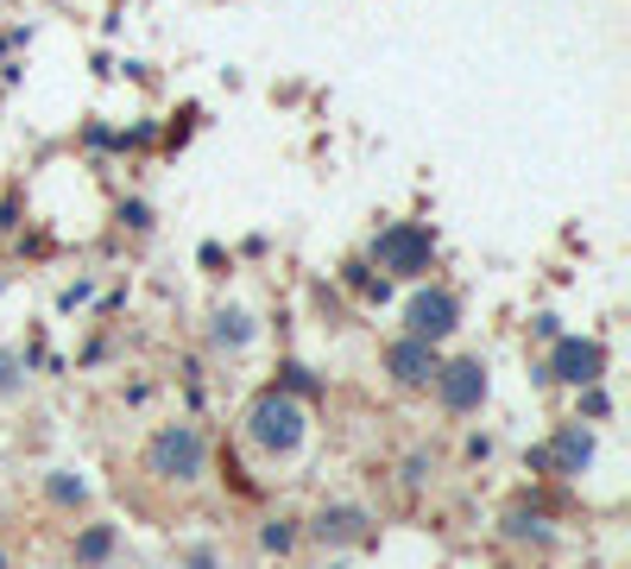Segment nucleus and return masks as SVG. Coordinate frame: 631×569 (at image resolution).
Wrapping results in <instances>:
<instances>
[{
	"label": "nucleus",
	"instance_id": "nucleus-1",
	"mask_svg": "<svg viewBox=\"0 0 631 569\" xmlns=\"http://www.w3.org/2000/svg\"><path fill=\"white\" fill-rule=\"evenodd\" d=\"M247 437L266 449V456H297L303 437H309V424H303V405L291 399L284 387L272 392H259L252 399V412H247Z\"/></svg>",
	"mask_w": 631,
	"mask_h": 569
},
{
	"label": "nucleus",
	"instance_id": "nucleus-5",
	"mask_svg": "<svg viewBox=\"0 0 631 569\" xmlns=\"http://www.w3.org/2000/svg\"><path fill=\"white\" fill-rule=\"evenodd\" d=\"M454 316H461V304H454V291H442V284H436V291H417V298H410V311H404V323H410L404 336L442 342V336L454 330Z\"/></svg>",
	"mask_w": 631,
	"mask_h": 569
},
{
	"label": "nucleus",
	"instance_id": "nucleus-14",
	"mask_svg": "<svg viewBox=\"0 0 631 569\" xmlns=\"http://www.w3.org/2000/svg\"><path fill=\"white\" fill-rule=\"evenodd\" d=\"M183 569H222V557L215 550H183Z\"/></svg>",
	"mask_w": 631,
	"mask_h": 569
},
{
	"label": "nucleus",
	"instance_id": "nucleus-6",
	"mask_svg": "<svg viewBox=\"0 0 631 569\" xmlns=\"http://www.w3.org/2000/svg\"><path fill=\"white\" fill-rule=\"evenodd\" d=\"M373 254L385 259L392 272H424V266H429V228H410V222H404V228L379 234Z\"/></svg>",
	"mask_w": 631,
	"mask_h": 569
},
{
	"label": "nucleus",
	"instance_id": "nucleus-15",
	"mask_svg": "<svg viewBox=\"0 0 631 569\" xmlns=\"http://www.w3.org/2000/svg\"><path fill=\"white\" fill-rule=\"evenodd\" d=\"M404 481H410V488H424V481H429V462H424V456H410V462H404Z\"/></svg>",
	"mask_w": 631,
	"mask_h": 569
},
{
	"label": "nucleus",
	"instance_id": "nucleus-17",
	"mask_svg": "<svg viewBox=\"0 0 631 569\" xmlns=\"http://www.w3.org/2000/svg\"><path fill=\"white\" fill-rule=\"evenodd\" d=\"M328 569H348V564H328Z\"/></svg>",
	"mask_w": 631,
	"mask_h": 569
},
{
	"label": "nucleus",
	"instance_id": "nucleus-8",
	"mask_svg": "<svg viewBox=\"0 0 631 569\" xmlns=\"http://www.w3.org/2000/svg\"><path fill=\"white\" fill-rule=\"evenodd\" d=\"M309 538H316V544H353V538H367V513H360V506H323V513L309 518Z\"/></svg>",
	"mask_w": 631,
	"mask_h": 569
},
{
	"label": "nucleus",
	"instance_id": "nucleus-2",
	"mask_svg": "<svg viewBox=\"0 0 631 569\" xmlns=\"http://www.w3.org/2000/svg\"><path fill=\"white\" fill-rule=\"evenodd\" d=\"M209 468V443H202L196 424H158L146 443V475L158 481H202Z\"/></svg>",
	"mask_w": 631,
	"mask_h": 569
},
{
	"label": "nucleus",
	"instance_id": "nucleus-7",
	"mask_svg": "<svg viewBox=\"0 0 631 569\" xmlns=\"http://www.w3.org/2000/svg\"><path fill=\"white\" fill-rule=\"evenodd\" d=\"M550 367H555V380H568V387H594L606 355H600V342H562Z\"/></svg>",
	"mask_w": 631,
	"mask_h": 569
},
{
	"label": "nucleus",
	"instance_id": "nucleus-11",
	"mask_svg": "<svg viewBox=\"0 0 631 569\" xmlns=\"http://www.w3.org/2000/svg\"><path fill=\"white\" fill-rule=\"evenodd\" d=\"M215 342H222V348H247V342H252L247 311H222V316H215Z\"/></svg>",
	"mask_w": 631,
	"mask_h": 569
},
{
	"label": "nucleus",
	"instance_id": "nucleus-4",
	"mask_svg": "<svg viewBox=\"0 0 631 569\" xmlns=\"http://www.w3.org/2000/svg\"><path fill=\"white\" fill-rule=\"evenodd\" d=\"M385 367H392L398 387H429L442 355H436V342H424V336H398V342H385Z\"/></svg>",
	"mask_w": 631,
	"mask_h": 569
},
{
	"label": "nucleus",
	"instance_id": "nucleus-9",
	"mask_svg": "<svg viewBox=\"0 0 631 569\" xmlns=\"http://www.w3.org/2000/svg\"><path fill=\"white\" fill-rule=\"evenodd\" d=\"M543 456H550V475H581V468H587V456H594V437H587L581 424H562Z\"/></svg>",
	"mask_w": 631,
	"mask_h": 569
},
{
	"label": "nucleus",
	"instance_id": "nucleus-16",
	"mask_svg": "<svg viewBox=\"0 0 631 569\" xmlns=\"http://www.w3.org/2000/svg\"><path fill=\"white\" fill-rule=\"evenodd\" d=\"M0 569H13V564H7V550H0Z\"/></svg>",
	"mask_w": 631,
	"mask_h": 569
},
{
	"label": "nucleus",
	"instance_id": "nucleus-10",
	"mask_svg": "<svg viewBox=\"0 0 631 569\" xmlns=\"http://www.w3.org/2000/svg\"><path fill=\"white\" fill-rule=\"evenodd\" d=\"M114 544H121V532H114V525H82V532H76V544H70V557H76V569H101L108 564V557H114Z\"/></svg>",
	"mask_w": 631,
	"mask_h": 569
},
{
	"label": "nucleus",
	"instance_id": "nucleus-3",
	"mask_svg": "<svg viewBox=\"0 0 631 569\" xmlns=\"http://www.w3.org/2000/svg\"><path fill=\"white\" fill-rule=\"evenodd\" d=\"M429 387H436V399H442V412L467 417V412L486 405V367L480 361H449V367H436Z\"/></svg>",
	"mask_w": 631,
	"mask_h": 569
},
{
	"label": "nucleus",
	"instance_id": "nucleus-13",
	"mask_svg": "<svg viewBox=\"0 0 631 569\" xmlns=\"http://www.w3.org/2000/svg\"><path fill=\"white\" fill-rule=\"evenodd\" d=\"M45 500H50V506H82V500H89V488H82L76 475H50V481H45Z\"/></svg>",
	"mask_w": 631,
	"mask_h": 569
},
{
	"label": "nucleus",
	"instance_id": "nucleus-12",
	"mask_svg": "<svg viewBox=\"0 0 631 569\" xmlns=\"http://www.w3.org/2000/svg\"><path fill=\"white\" fill-rule=\"evenodd\" d=\"M297 518H272V525H266V532H259V544H266V550H272V557H291V550H297Z\"/></svg>",
	"mask_w": 631,
	"mask_h": 569
}]
</instances>
